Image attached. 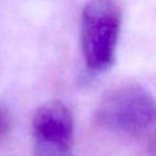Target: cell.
I'll list each match as a JSON object with an SVG mask.
<instances>
[{
  "instance_id": "1",
  "label": "cell",
  "mask_w": 156,
  "mask_h": 156,
  "mask_svg": "<svg viewBox=\"0 0 156 156\" xmlns=\"http://www.w3.org/2000/svg\"><path fill=\"white\" fill-rule=\"evenodd\" d=\"M122 12L114 0H89L81 15V45L93 71H105L115 62Z\"/></svg>"
},
{
  "instance_id": "2",
  "label": "cell",
  "mask_w": 156,
  "mask_h": 156,
  "mask_svg": "<svg viewBox=\"0 0 156 156\" xmlns=\"http://www.w3.org/2000/svg\"><path fill=\"white\" fill-rule=\"evenodd\" d=\"M101 127L118 134H140L156 121V100L141 85L127 83L108 92L96 112Z\"/></svg>"
},
{
  "instance_id": "3",
  "label": "cell",
  "mask_w": 156,
  "mask_h": 156,
  "mask_svg": "<svg viewBox=\"0 0 156 156\" xmlns=\"http://www.w3.org/2000/svg\"><path fill=\"white\" fill-rule=\"evenodd\" d=\"M74 121L62 101L43 104L33 118L34 156H74Z\"/></svg>"
},
{
  "instance_id": "4",
  "label": "cell",
  "mask_w": 156,
  "mask_h": 156,
  "mask_svg": "<svg viewBox=\"0 0 156 156\" xmlns=\"http://www.w3.org/2000/svg\"><path fill=\"white\" fill-rule=\"evenodd\" d=\"M10 127H11L10 115H8V112L5 111V108H3L2 105H0V137L7 134Z\"/></svg>"
},
{
  "instance_id": "5",
  "label": "cell",
  "mask_w": 156,
  "mask_h": 156,
  "mask_svg": "<svg viewBox=\"0 0 156 156\" xmlns=\"http://www.w3.org/2000/svg\"><path fill=\"white\" fill-rule=\"evenodd\" d=\"M148 152H149V155L151 156H156V134L151 138V141H149Z\"/></svg>"
}]
</instances>
